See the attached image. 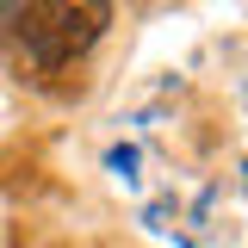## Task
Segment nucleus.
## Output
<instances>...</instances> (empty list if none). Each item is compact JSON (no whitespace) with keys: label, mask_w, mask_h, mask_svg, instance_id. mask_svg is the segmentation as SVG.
I'll return each instance as SVG.
<instances>
[{"label":"nucleus","mask_w":248,"mask_h":248,"mask_svg":"<svg viewBox=\"0 0 248 248\" xmlns=\"http://www.w3.org/2000/svg\"><path fill=\"white\" fill-rule=\"evenodd\" d=\"M99 31H106V6H93V0H31V6H0V37H6V50L25 62V68H37V75L75 62Z\"/></svg>","instance_id":"nucleus-1"}]
</instances>
